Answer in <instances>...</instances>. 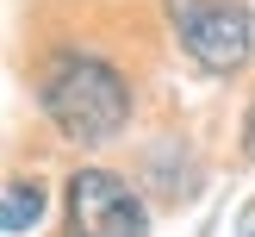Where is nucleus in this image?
I'll return each instance as SVG.
<instances>
[{
	"label": "nucleus",
	"mask_w": 255,
	"mask_h": 237,
	"mask_svg": "<svg viewBox=\"0 0 255 237\" xmlns=\"http://www.w3.org/2000/svg\"><path fill=\"white\" fill-rule=\"evenodd\" d=\"M237 237H255V200L243 206V219H237Z\"/></svg>",
	"instance_id": "nucleus-6"
},
{
	"label": "nucleus",
	"mask_w": 255,
	"mask_h": 237,
	"mask_svg": "<svg viewBox=\"0 0 255 237\" xmlns=\"http://www.w3.org/2000/svg\"><path fill=\"white\" fill-rule=\"evenodd\" d=\"M243 150L255 156V100H249V112H243Z\"/></svg>",
	"instance_id": "nucleus-5"
},
{
	"label": "nucleus",
	"mask_w": 255,
	"mask_h": 237,
	"mask_svg": "<svg viewBox=\"0 0 255 237\" xmlns=\"http://www.w3.org/2000/svg\"><path fill=\"white\" fill-rule=\"evenodd\" d=\"M168 25L206 75H237L255 50V19L243 0H168Z\"/></svg>",
	"instance_id": "nucleus-2"
},
{
	"label": "nucleus",
	"mask_w": 255,
	"mask_h": 237,
	"mask_svg": "<svg viewBox=\"0 0 255 237\" xmlns=\"http://www.w3.org/2000/svg\"><path fill=\"white\" fill-rule=\"evenodd\" d=\"M37 219H44V187L37 181H6V212H0L6 237H25Z\"/></svg>",
	"instance_id": "nucleus-4"
},
{
	"label": "nucleus",
	"mask_w": 255,
	"mask_h": 237,
	"mask_svg": "<svg viewBox=\"0 0 255 237\" xmlns=\"http://www.w3.org/2000/svg\"><path fill=\"white\" fill-rule=\"evenodd\" d=\"M37 106L69 144H106L131 125V87L94 50H56L37 75Z\"/></svg>",
	"instance_id": "nucleus-1"
},
{
	"label": "nucleus",
	"mask_w": 255,
	"mask_h": 237,
	"mask_svg": "<svg viewBox=\"0 0 255 237\" xmlns=\"http://www.w3.org/2000/svg\"><path fill=\"white\" fill-rule=\"evenodd\" d=\"M69 237H149V206L125 175L75 169L69 175Z\"/></svg>",
	"instance_id": "nucleus-3"
}]
</instances>
